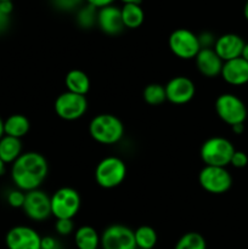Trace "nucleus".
Returning <instances> with one entry per match:
<instances>
[{
    "instance_id": "7c9ffc66",
    "label": "nucleus",
    "mask_w": 248,
    "mask_h": 249,
    "mask_svg": "<svg viewBox=\"0 0 248 249\" xmlns=\"http://www.w3.org/2000/svg\"><path fill=\"white\" fill-rule=\"evenodd\" d=\"M230 164L233 168H237V169H242V168L247 167L248 164V156L246 155V152L243 151H237L236 150L233 152L232 158H231Z\"/></svg>"
},
{
    "instance_id": "c756f323",
    "label": "nucleus",
    "mask_w": 248,
    "mask_h": 249,
    "mask_svg": "<svg viewBox=\"0 0 248 249\" xmlns=\"http://www.w3.org/2000/svg\"><path fill=\"white\" fill-rule=\"evenodd\" d=\"M83 0H53V4L56 9L61 11H73L82 6Z\"/></svg>"
},
{
    "instance_id": "412c9836",
    "label": "nucleus",
    "mask_w": 248,
    "mask_h": 249,
    "mask_svg": "<svg viewBox=\"0 0 248 249\" xmlns=\"http://www.w3.org/2000/svg\"><path fill=\"white\" fill-rule=\"evenodd\" d=\"M74 243L78 249H99L100 235L90 225H83L74 231Z\"/></svg>"
},
{
    "instance_id": "aec40b11",
    "label": "nucleus",
    "mask_w": 248,
    "mask_h": 249,
    "mask_svg": "<svg viewBox=\"0 0 248 249\" xmlns=\"http://www.w3.org/2000/svg\"><path fill=\"white\" fill-rule=\"evenodd\" d=\"M31 129V122L23 114H11L4 121L5 135L12 136L16 139H22L28 134Z\"/></svg>"
},
{
    "instance_id": "f704fd0d",
    "label": "nucleus",
    "mask_w": 248,
    "mask_h": 249,
    "mask_svg": "<svg viewBox=\"0 0 248 249\" xmlns=\"http://www.w3.org/2000/svg\"><path fill=\"white\" fill-rule=\"evenodd\" d=\"M231 129H232V131L236 134V135H241V134L245 131V123L236 124V125L231 126Z\"/></svg>"
},
{
    "instance_id": "2f4dec72",
    "label": "nucleus",
    "mask_w": 248,
    "mask_h": 249,
    "mask_svg": "<svg viewBox=\"0 0 248 249\" xmlns=\"http://www.w3.org/2000/svg\"><path fill=\"white\" fill-rule=\"evenodd\" d=\"M197 36H198L201 49H213L216 40V38L214 36L213 33H211V32H203V33H201Z\"/></svg>"
},
{
    "instance_id": "58836bf2",
    "label": "nucleus",
    "mask_w": 248,
    "mask_h": 249,
    "mask_svg": "<svg viewBox=\"0 0 248 249\" xmlns=\"http://www.w3.org/2000/svg\"><path fill=\"white\" fill-rule=\"evenodd\" d=\"M123 4H140L141 0H121Z\"/></svg>"
},
{
    "instance_id": "1a4fd4ad",
    "label": "nucleus",
    "mask_w": 248,
    "mask_h": 249,
    "mask_svg": "<svg viewBox=\"0 0 248 249\" xmlns=\"http://www.w3.org/2000/svg\"><path fill=\"white\" fill-rule=\"evenodd\" d=\"M55 112L58 118L67 122L77 121L82 118L88 111L87 96L65 91L55 100Z\"/></svg>"
},
{
    "instance_id": "4c0bfd02",
    "label": "nucleus",
    "mask_w": 248,
    "mask_h": 249,
    "mask_svg": "<svg viewBox=\"0 0 248 249\" xmlns=\"http://www.w3.org/2000/svg\"><path fill=\"white\" fill-rule=\"evenodd\" d=\"M4 135H5V133H4V121H2V118L0 117V139H1Z\"/></svg>"
},
{
    "instance_id": "f03ea898",
    "label": "nucleus",
    "mask_w": 248,
    "mask_h": 249,
    "mask_svg": "<svg viewBox=\"0 0 248 249\" xmlns=\"http://www.w3.org/2000/svg\"><path fill=\"white\" fill-rule=\"evenodd\" d=\"M89 134L92 140L101 145H114L124 135V125L114 114L101 113L90 121Z\"/></svg>"
},
{
    "instance_id": "72a5a7b5",
    "label": "nucleus",
    "mask_w": 248,
    "mask_h": 249,
    "mask_svg": "<svg viewBox=\"0 0 248 249\" xmlns=\"http://www.w3.org/2000/svg\"><path fill=\"white\" fill-rule=\"evenodd\" d=\"M87 4L91 5L95 9H102L105 6H108V5H113L114 0H85Z\"/></svg>"
},
{
    "instance_id": "f257e3e1",
    "label": "nucleus",
    "mask_w": 248,
    "mask_h": 249,
    "mask_svg": "<svg viewBox=\"0 0 248 249\" xmlns=\"http://www.w3.org/2000/svg\"><path fill=\"white\" fill-rule=\"evenodd\" d=\"M49 174L46 158L35 151L23 152L11 164V180L16 189L24 192L38 190Z\"/></svg>"
},
{
    "instance_id": "c85d7f7f",
    "label": "nucleus",
    "mask_w": 248,
    "mask_h": 249,
    "mask_svg": "<svg viewBox=\"0 0 248 249\" xmlns=\"http://www.w3.org/2000/svg\"><path fill=\"white\" fill-rule=\"evenodd\" d=\"M55 231L60 236H68L74 231L73 219H56Z\"/></svg>"
},
{
    "instance_id": "dca6fc26",
    "label": "nucleus",
    "mask_w": 248,
    "mask_h": 249,
    "mask_svg": "<svg viewBox=\"0 0 248 249\" xmlns=\"http://www.w3.org/2000/svg\"><path fill=\"white\" fill-rule=\"evenodd\" d=\"M221 77L232 87H242L248 83V62L242 57L224 62Z\"/></svg>"
},
{
    "instance_id": "cd10ccee",
    "label": "nucleus",
    "mask_w": 248,
    "mask_h": 249,
    "mask_svg": "<svg viewBox=\"0 0 248 249\" xmlns=\"http://www.w3.org/2000/svg\"><path fill=\"white\" fill-rule=\"evenodd\" d=\"M24 199H26V192L18 189L10 190L6 195L7 204L12 208H22Z\"/></svg>"
},
{
    "instance_id": "473e14b6",
    "label": "nucleus",
    "mask_w": 248,
    "mask_h": 249,
    "mask_svg": "<svg viewBox=\"0 0 248 249\" xmlns=\"http://www.w3.org/2000/svg\"><path fill=\"white\" fill-rule=\"evenodd\" d=\"M41 249H62L60 241L53 236L41 237Z\"/></svg>"
},
{
    "instance_id": "6ab92c4d",
    "label": "nucleus",
    "mask_w": 248,
    "mask_h": 249,
    "mask_svg": "<svg viewBox=\"0 0 248 249\" xmlns=\"http://www.w3.org/2000/svg\"><path fill=\"white\" fill-rule=\"evenodd\" d=\"M22 141L21 139L12 138V136L4 135L0 139V160L4 164H12L19 156L22 155Z\"/></svg>"
},
{
    "instance_id": "79ce46f5",
    "label": "nucleus",
    "mask_w": 248,
    "mask_h": 249,
    "mask_svg": "<svg viewBox=\"0 0 248 249\" xmlns=\"http://www.w3.org/2000/svg\"><path fill=\"white\" fill-rule=\"evenodd\" d=\"M136 249H139V248H136Z\"/></svg>"
},
{
    "instance_id": "f3484780",
    "label": "nucleus",
    "mask_w": 248,
    "mask_h": 249,
    "mask_svg": "<svg viewBox=\"0 0 248 249\" xmlns=\"http://www.w3.org/2000/svg\"><path fill=\"white\" fill-rule=\"evenodd\" d=\"M197 71L206 78H215L221 74L223 60L216 55L214 49H201L195 57Z\"/></svg>"
},
{
    "instance_id": "20e7f679",
    "label": "nucleus",
    "mask_w": 248,
    "mask_h": 249,
    "mask_svg": "<svg viewBox=\"0 0 248 249\" xmlns=\"http://www.w3.org/2000/svg\"><path fill=\"white\" fill-rule=\"evenodd\" d=\"M126 178V165L123 160L114 156L104 158L95 168V180L100 187L114 189L123 184Z\"/></svg>"
},
{
    "instance_id": "e433bc0d",
    "label": "nucleus",
    "mask_w": 248,
    "mask_h": 249,
    "mask_svg": "<svg viewBox=\"0 0 248 249\" xmlns=\"http://www.w3.org/2000/svg\"><path fill=\"white\" fill-rule=\"evenodd\" d=\"M243 16H245L246 21L248 22V0L246 1L245 6H243Z\"/></svg>"
},
{
    "instance_id": "5701e85b",
    "label": "nucleus",
    "mask_w": 248,
    "mask_h": 249,
    "mask_svg": "<svg viewBox=\"0 0 248 249\" xmlns=\"http://www.w3.org/2000/svg\"><path fill=\"white\" fill-rule=\"evenodd\" d=\"M136 248L139 249H153L158 242L157 232L153 228L148 225L139 226L134 231Z\"/></svg>"
},
{
    "instance_id": "ea45409f",
    "label": "nucleus",
    "mask_w": 248,
    "mask_h": 249,
    "mask_svg": "<svg viewBox=\"0 0 248 249\" xmlns=\"http://www.w3.org/2000/svg\"><path fill=\"white\" fill-rule=\"evenodd\" d=\"M5 173V164L1 160H0V177Z\"/></svg>"
},
{
    "instance_id": "4be33fe9",
    "label": "nucleus",
    "mask_w": 248,
    "mask_h": 249,
    "mask_svg": "<svg viewBox=\"0 0 248 249\" xmlns=\"http://www.w3.org/2000/svg\"><path fill=\"white\" fill-rule=\"evenodd\" d=\"M124 28L136 29L145 21V12L140 4H124L121 7Z\"/></svg>"
},
{
    "instance_id": "6e6552de",
    "label": "nucleus",
    "mask_w": 248,
    "mask_h": 249,
    "mask_svg": "<svg viewBox=\"0 0 248 249\" xmlns=\"http://www.w3.org/2000/svg\"><path fill=\"white\" fill-rule=\"evenodd\" d=\"M168 46L173 55L181 60H192L201 50L198 36L186 28H177L170 33Z\"/></svg>"
},
{
    "instance_id": "b1692460",
    "label": "nucleus",
    "mask_w": 248,
    "mask_h": 249,
    "mask_svg": "<svg viewBox=\"0 0 248 249\" xmlns=\"http://www.w3.org/2000/svg\"><path fill=\"white\" fill-rule=\"evenodd\" d=\"M142 97L145 102L150 106H159L163 102L167 101L165 88L157 83H151L146 85L142 91Z\"/></svg>"
},
{
    "instance_id": "7ed1b4c3",
    "label": "nucleus",
    "mask_w": 248,
    "mask_h": 249,
    "mask_svg": "<svg viewBox=\"0 0 248 249\" xmlns=\"http://www.w3.org/2000/svg\"><path fill=\"white\" fill-rule=\"evenodd\" d=\"M235 151L233 143L229 139L223 136H213L202 143L199 156L206 165L226 168L230 164Z\"/></svg>"
},
{
    "instance_id": "4468645a",
    "label": "nucleus",
    "mask_w": 248,
    "mask_h": 249,
    "mask_svg": "<svg viewBox=\"0 0 248 249\" xmlns=\"http://www.w3.org/2000/svg\"><path fill=\"white\" fill-rule=\"evenodd\" d=\"M246 41L238 34L226 33L218 36L213 49L223 62L241 57Z\"/></svg>"
},
{
    "instance_id": "f8f14e48",
    "label": "nucleus",
    "mask_w": 248,
    "mask_h": 249,
    "mask_svg": "<svg viewBox=\"0 0 248 249\" xmlns=\"http://www.w3.org/2000/svg\"><path fill=\"white\" fill-rule=\"evenodd\" d=\"M7 249H41V236L31 226L17 225L5 236Z\"/></svg>"
},
{
    "instance_id": "9b49d317",
    "label": "nucleus",
    "mask_w": 248,
    "mask_h": 249,
    "mask_svg": "<svg viewBox=\"0 0 248 249\" xmlns=\"http://www.w3.org/2000/svg\"><path fill=\"white\" fill-rule=\"evenodd\" d=\"M24 214L33 221H44L51 216V199L40 189L26 192L23 207Z\"/></svg>"
},
{
    "instance_id": "39448f33",
    "label": "nucleus",
    "mask_w": 248,
    "mask_h": 249,
    "mask_svg": "<svg viewBox=\"0 0 248 249\" xmlns=\"http://www.w3.org/2000/svg\"><path fill=\"white\" fill-rule=\"evenodd\" d=\"M214 106L219 119L230 126L245 123L247 119V107L245 102L235 94L225 92L219 95Z\"/></svg>"
},
{
    "instance_id": "9d476101",
    "label": "nucleus",
    "mask_w": 248,
    "mask_h": 249,
    "mask_svg": "<svg viewBox=\"0 0 248 249\" xmlns=\"http://www.w3.org/2000/svg\"><path fill=\"white\" fill-rule=\"evenodd\" d=\"M101 249H136L134 230L123 224H112L100 235Z\"/></svg>"
},
{
    "instance_id": "423d86ee",
    "label": "nucleus",
    "mask_w": 248,
    "mask_h": 249,
    "mask_svg": "<svg viewBox=\"0 0 248 249\" xmlns=\"http://www.w3.org/2000/svg\"><path fill=\"white\" fill-rule=\"evenodd\" d=\"M51 215L56 219H73L78 214L82 198L77 190L72 187H61L50 196Z\"/></svg>"
},
{
    "instance_id": "c9c22d12",
    "label": "nucleus",
    "mask_w": 248,
    "mask_h": 249,
    "mask_svg": "<svg viewBox=\"0 0 248 249\" xmlns=\"http://www.w3.org/2000/svg\"><path fill=\"white\" fill-rule=\"evenodd\" d=\"M241 57H242L243 60H246L248 62V43H246L245 46H243L242 55H241Z\"/></svg>"
},
{
    "instance_id": "a211bd4d",
    "label": "nucleus",
    "mask_w": 248,
    "mask_h": 249,
    "mask_svg": "<svg viewBox=\"0 0 248 249\" xmlns=\"http://www.w3.org/2000/svg\"><path fill=\"white\" fill-rule=\"evenodd\" d=\"M65 84L67 91L85 96L89 92L91 83L87 73L82 70H71L65 77Z\"/></svg>"
},
{
    "instance_id": "2eb2a0df",
    "label": "nucleus",
    "mask_w": 248,
    "mask_h": 249,
    "mask_svg": "<svg viewBox=\"0 0 248 249\" xmlns=\"http://www.w3.org/2000/svg\"><path fill=\"white\" fill-rule=\"evenodd\" d=\"M96 26L107 36H118L123 32L121 9L114 5H108L97 10Z\"/></svg>"
},
{
    "instance_id": "0eeeda50",
    "label": "nucleus",
    "mask_w": 248,
    "mask_h": 249,
    "mask_svg": "<svg viewBox=\"0 0 248 249\" xmlns=\"http://www.w3.org/2000/svg\"><path fill=\"white\" fill-rule=\"evenodd\" d=\"M198 184L208 194L223 195L232 186V177L224 167L204 165L198 174Z\"/></svg>"
},
{
    "instance_id": "ddd939ff",
    "label": "nucleus",
    "mask_w": 248,
    "mask_h": 249,
    "mask_svg": "<svg viewBox=\"0 0 248 249\" xmlns=\"http://www.w3.org/2000/svg\"><path fill=\"white\" fill-rule=\"evenodd\" d=\"M165 88V95H167V101L173 105H186L194 99L196 94V87L195 83L185 75H177L172 78Z\"/></svg>"
},
{
    "instance_id": "393cba45",
    "label": "nucleus",
    "mask_w": 248,
    "mask_h": 249,
    "mask_svg": "<svg viewBox=\"0 0 248 249\" xmlns=\"http://www.w3.org/2000/svg\"><path fill=\"white\" fill-rule=\"evenodd\" d=\"M174 249H207V242L198 232H186L177 240Z\"/></svg>"
},
{
    "instance_id": "bb28decb",
    "label": "nucleus",
    "mask_w": 248,
    "mask_h": 249,
    "mask_svg": "<svg viewBox=\"0 0 248 249\" xmlns=\"http://www.w3.org/2000/svg\"><path fill=\"white\" fill-rule=\"evenodd\" d=\"M12 11H14L12 1H0V33H4L9 28Z\"/></svg>"
},
{
    "instance_id": "a878e982",
    "label": "nucleus",
    "mask_w": 248,
    "mask_h": 249,
    "mask_svg": "<svg viewBox=\"0 0 248 249\" xmlns=\"http://www.w3.org/2000/svg\"><path fill=\"white\" fill-rule=\"evenodd\" d=\"M77 23L80 28L90 29L96 24L97 21V9L91 5L87 4L85 6H80L77 11Z\"/></svg>"
},
{
    "instance_id": "a19ab883",
    "label": "nucleus",
    "mask_w": 248,
    "mask_h": 249,
    "mask_svg": "<svg viewBox=\"0 0 248 249\" xmlns=\"http://www.w3.org/2000/svg\"><path fill=\"white\" fill-rule=\"evenodd\" d=\"M0 1H12V0H0Z\"/></svg>"
}]
</instances>
